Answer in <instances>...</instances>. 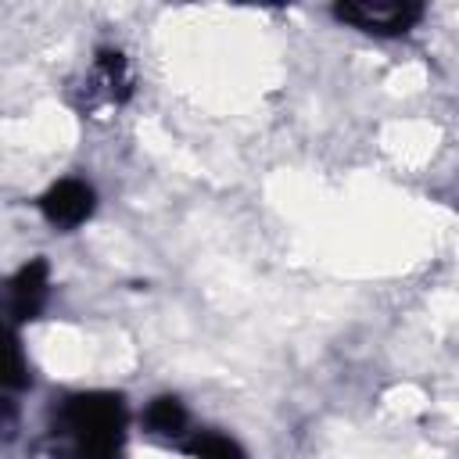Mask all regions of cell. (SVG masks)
I'll list each match as a JSON object with an SVG mask.
<instances>
[{"label": "cell", "instance_id": "obj_1", "mask_svg": "<svg viewBox=\"0 0 459 459\" xmlns=\"http://www.w3.org/2000/svg\"><path fill=\"white\" fill-rule=\"evenodd\" d=\"M126 405L111 391H79L54 405L47 445L54 459H118Z\"/></svg>", "mask_w": 459, "mask_h": 459}, {"label": "cell", "instance_id": "obj_2", "mask_svg": "<svg viewBox=\"0 0 459 459\" xmlns=\"http://www.w3.org/2000/svg\"><path fill=\"white\" fill-rule=\"evenodd\" d=\"M420 14H423L420 4H380V0H373V4L359 0V4H337L333 7L337 22L362 29V32H373V36H402L420 22Z\"/></svg>", "mask_w": 459, "mask_h": 459}, {"label": "cell", "instance_id": "obj_3", "mask_svg": "<svg viewBox=\"0 0 459 459\" xmlns=\"http://www.w3.org/2000/svg\"><path fill=\"white\" fill-rule=\"evenodd\" d=\"M97 208V194L86 179H57L43 197H39V212L47 215L50 226H61V230H75L82 226Z\"/></svg>", "mask_w": 459, "mask_h": 459}, {"label": "cell", "instance_id": "obj_4", "mask_svg": "<svg viewBox=\"0 0 459 459\" xmlns=\"http://www.w3.org/2000/svg\"><path fill=\"white\" fill-rule=\"evenodd\" d=\"M47 290H50V273H47V262L43 258H32L25 262L14 276H11V287H7V312L14 323H25V319H36L43 301H47Z\"/></svg>", "mask_w": 459, "mask_h": 459}, {"label": "cell", "instance_id": "obj_5", "mask_svg": "<svg viewBox=\"0 0 459 459\" xmlns=\"http://www.w3.org/2000/svg\"><path fill=\"white\" fill-rule=\"evenodd\" d=\"M90 86V104H126L129 93H133V75H129V65L118 50H100L97 61H93V72L86 79Z\"/></svg>", "mask_w": 459, "mask_h": 459}, {"label": "cell", "instance_id": "obj_6", "mask_svg": "<svg viewBox=\"0 0 459 459\" xmlns=\"http://www.w3.org/2000/svg\"><path fill=\"white\" fill-rule=\"evenodd\" d=\"M143 427L151 437H165V441H179L186 434V409L179 398L161 394L143 409Z\"/></svg>", "mask_w": 459, "mask_h": 459}, {"label": "cell", "instance_id": "obj_7", "mask_svg": "<svg viewBox=\"0 0 459 459\" xmlns=\"http://www.w3.org/2000/svg\"><path fill=\"white\" fill-rule=\"evenodd\" d=\"M186 452L194 459H244L240 445L233 437H226V434H215V430H204L194 441H186Z\"/></svg>", "mask_w": 459, "mask_h": 459}, {"label": "cell", "instance_id": "obj_8", "mask_svg": "<svg viewBox=\"0 0 459 459\" xmlns=\"http://www.w3.org/2000/svg\"><path fill=\"white\" fill-rule=\"evenodd\" d=\"M29 366H25V359H22V344H18V337H11V348H7V373H4V387L7 391H18V387H25L29 384Z\"/></svg>", "mask_w": 459, "mask_h": 459}]
</instances>
